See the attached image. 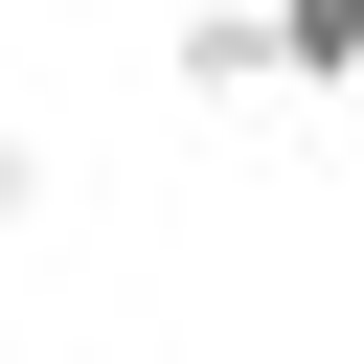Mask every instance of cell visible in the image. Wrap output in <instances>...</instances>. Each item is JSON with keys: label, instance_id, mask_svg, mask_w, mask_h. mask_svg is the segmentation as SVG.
I'll list each match as a JSON object with an SVG mask.
<instances>
[{"label": "cell", "instance_id": "1", "mask_svg": "<svg viewBox=\"0 0 364 364\" xmlns=\"http://www.w3.org/2000/svg\"><path fill=\"white\" fill-rule=\"evenodd\" d=\"M159 68H182L205 114H228V91H273V0H182V46H159Z\"/></svg>", "mask_w": 364, "mask_h": 364}, {"label": "cell", "instance_id": "2", "mask_svg": "<svg viewBox=\"0 0 364 364\" xmlns=\"http://www.w3.org/2000/svg\"><path fill=\"white\" fill-rule=\"evenodd\" d=\"M273 91H364V0H273Z\"/></svg>", "mask_w": 364, "mask_h": 364}, {"label": "cell", "instance_id": "3", "mask_svg": "<svg viewBox=\"0 0 364 364\" xmlns=\"http://www.w3.org/2000/svg\"><path fill=\"white\" fill-rule=\"evenodd\" d=\"M23 205H46V136H0V228H23Z\"/></svg>", "mask_w": 364, "mask_h": 364}]
</instances>
